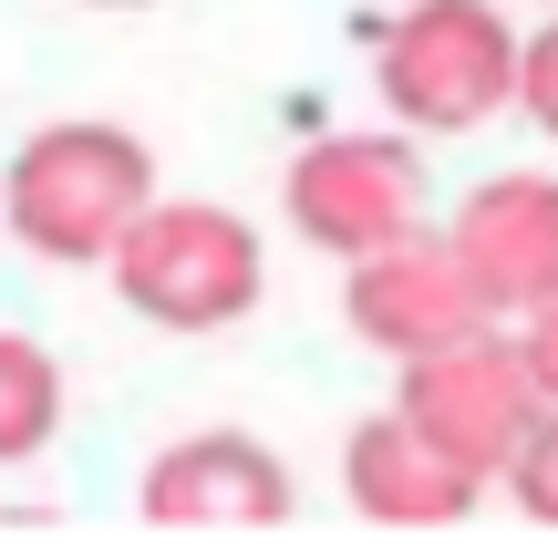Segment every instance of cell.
Listing matches in <instances>:
<instances>
[{
  "mask_svg": "<svg viewBox=\"0 0 558 548\" xmlns=\"http://www.w3.org/2000/svg\"><path fill=\"white\" fill-rule=\"evenodd\" d=\"M507 331H518V363H527V383H538V404H558V290L538 310H518Z\"/></svg>",
  "mask_w": 558,
  "mask_h": 548,
  "instance_id": "cell-13",
  "label": "cell"
},
{
  "mask_svg": "<svg viewBox=\"0 0 558 548\" xmlns=\"http://www.w3.org/2000/svg\"><path fill=\"white\" fill-rule=\"evenodd\" d=\"M341 321H352L362 352L403 363V352H435V342H456V331H486L497 301H486L476 269L456 259V239L424 218V228H403V239L341 259Z\"/></svg>",
  "mask_w": 558,
  "mask_h": 548,
  "instance_id": "cell-7",
  "label": "cell"
},
{
  "mask_svg": "<svg viewBox=\"0 0 558 548\" xmlns=\"http://www.w3.org/2000/svg\"><path fill=\"white\" fill-rule=\"evenodd\" d=\"M62 414H73V383H62L52 342H32V331H0V466H32V455H52Z\"/></svg>",
  "mask_w": 558,
  "mask_h": 548,
  "instance_id": "cell-10",
  "label": "cell"
},
{
  "mask_svg": "<svg viewBox=\"0 0 558 548\" xmlns=\"http://www.w3.org/2000/svg\"><path fill=\"white\" fill-rule=\"evenodd\" d=\"M373 94L403 135H486L518 94V21L497 0H403L373 21Z\"/></svg>",
  "mask_w": 558,
  "mask_h": 548,
  "instance_id": "cell-3",
  "label": "cell"
},
{
  "mask_svg": "<svg viewBox=\"0 0 558 548\" xmlns=\"http://www.w3.org/2000/svg\"><path fill=\"white\" fill-rule=\"evenodd\" d=\"M445 239L476 269V290L497 301V321L538 310L558 290V176L548 166H497V176H476L456 197V218H445Z\"/></svg>",
  "mask_w": 558,
  "mask_h": 548,
  "instance_id": "cell-9",
  "label": "cell"
},
{
  "mask_svg": "<svg viewBox=\"0 0 558 548\" xmlns=\"http://www.w3.org/2000/svg\"><path fill=\"white\" fill-rule=\"evenodd\" d=\"M497 497L527 528H558V404H538V425L518 435V455L497 466Z\"/></svg>",
  "mask_w": 558,
  "mask_h": 548,
  "instance_id": "cell-11",
  "label": "cell"
},
{
  "mask_svg": "<svg viewBox=\"0 0 558 548\" xmlns=\"http://www.w3.org/2000/svg\"><path fill=\"white\" fill-rule=\"evenodd\" d=\"M135 508H145V528H166V538H259V528H290L300 517V476H290V455H279L269 435L197 425V435H177V446H156Z\"/></svg>",
  "mask_w": 558,
  "mask_h": 548,
  "instance_id": "cell-6",
  "label": "cell"
},
{
  "mask_svg": "<svg viewBox=\"0 0 558 548\" xmlns=\"http://www.w3.org/2000/svg\"><path fill=\"white\" fill-rule=\"evenodd\" d=\"M393 414L424 446H445L456 466H476L486 487H497L518 435L538 425V383H527V363H518V331L486 321V331H456V342H435V352H403Z\"/></svg>",
  "mask_w": 558,
  "mask_h": 548,
  "instance_id": "cell-5",
  "label": "cell"
},
{
  "mask_svg": "<svg viewBox=\"0 0 558 548\" xmlns=\"http://www.w3.org/2000/svg\"><path fill=\"white\" fill-rule=\"evenodd\" d=\"M83 11H156V0H83Z\"/></svg>",
  "mask_w": 558,
  "mask_h": 548,
  "instance_id": "cell-14",
  "label": "cell"
},
{
  "mask_svg": "<svg viewBox=\"0 0 558 548\" xmlns=\"http://www.w3.org/2000/svg\"><path fill=\"white\" fill-rule=\"evenodd\" d=\"M156 186H166L156 145L135 124L62 114L41 135H21L0 166V239H21L41 269H104V248L135 228V207Z\"/></svg>",
  "mask_w": 558,
  "mask_h": 548,
  "instance_id": "cell-1",
  "label": "cell"
},
{
  "mask_svg": "<svg viewBox=\"0 0 558 548\" xmlns=\"http://www.w3.org/2000/svg\"><path fill=\"white\" fill-rule=\"evenodd\" d=\"M341 497H352L362 528L435 538V528H465V517H476L497 487H486L476 466H456L445 446H424V435L383 404V414H362V425L341 435Z\"/></svg>",
  "mask_w": 558,
  "mask_h": 548,
  "instance_id": "cell-8",
  "label": "cell"
},
{
  "mask_svg": "<svg viewBox=\"0 0 558 548\" xmlns=\"http://www.w3.org/2000/svg\"><path fill=\"white\" fill-rule=\"evenodd\" d=\"M507 114H527L558 145V0H548L538 32H518V94H507Z\"/></svg>",
  "mask_w": 558,
  "mask_h": 548,
  "instance_id": "cell-12",
  "label": "cell"
},
{
  "mask_svg": "<svg viewBox=\"0 0 558 548\" xmlns=\"http://www.w3.org/2000/svg\"><path fill=\"white\" fill-rule=\"evenodd\" d=\"M104 280L145 331L207 342V331H239L269 301V239L218 197H166L156 186L135 207V228L104 248Z\"/></svg>",
  "mask_w": 558,
  "mask_h": 548,
  "instance_id": "cell-2",
  "label": "cell"
},
{
  "mask_svg": "<svg viewBox=\"0 0 558 548\" xmlns=\"http://www.w3.org/2000/svg\"><path fill=\"white\" fill-rule=\"evenodd\" d=\"M279 207H290V239L320 248V259H362V248L403 239V228L435 218V176H424V135L403 124H331L290 156L279 176Z\"/></svg>",
  "mask_w": 558,
  "mask_h": 548,
  "instance_id": "cell-4",
  "label": "cell"
}]
</instances>
